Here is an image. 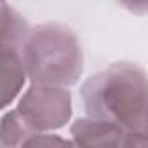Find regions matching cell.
Segmentation results:
<instances>
[{
	"instance_id": "cell-1",
	"label": "cell",
	"mask_w": 148,
	"mask_h": 148,
	"mask_svg": "<svg viewBox=\"0 0 148 148\" xmlns=\"http://www.w3.org/2000/svg\"><path fill=\"white\" fill-rule=\"evenodd\" d=\"M87 117L106 120L136 134L146 129V73L136 63H113L80 87Z\"/></svg>"
},
{
	"instance_id": "cell-2",
	"label": "cell",
	"mask_w": 148,
	"mask_h": 148,
	"mask_svg": "<svg viewBox=\"0 0 148 148\" xmlns=\"http://www.w3.org/2000/svg\"><path fill=\"white\" fill-rule=\"evenodd\" d=\"M19 54L32 84L71 87L84 73L79 37L59 23H42L30 28Z\"/></svg>"
},
{
	"instance_id": "cell-3",
	"label": "cell",
	"mask_w": 148,
	"mask_h": 148,
	"mask_svg": "<svg viewBox=\"0 0 148 148\" xmlns=\"http://www.w3.org/2000/svg\"><path fill=\"white\" fill-rule=\"evenodd\" d=\"M16 110L33 132L56 131L71 119V94L68 87L32 84L19 98Z\"/></svg>"
},
{
	"instance_id": "cell-4",
	"label": "cell",
	"mask_w": 148,
	"mask_h": 148,
	"mask_svg": "<svg viewBox=\"0 0 148 148\" xmlns=\"http://www.w3.org/2000/svg\"><path fill=\"white\" fill-rule=\"evenodd\" d=\"M73 145L80 146H120V148H145L148 145L146 134H136L122 129L117 124L98 120L92 117H80L70 127Z\"/></svg>"
},
{
	"instance_id": "cell-5",
	"label": "cell",
	"mask_w": 148,
	"mask_h": 148,
	"mask_svg": "<svg viewBox=\"0 0 148 148\" xmlns=\"http://www.w3.org/2000/svg\"><path fill=\"white\" fill-rule=\"evenodd\" d=\"M26 82V71L19 51L0 49V110L9 106Z\"/></svg>"
},
{
	"instance_id": "cell-6",
	"label": "cell",
	"mask_w": 148,
	"mask_h": 148,
	"mask_svg": "<svg viewBox=\"0 0 148 148\" xmlns=\"http://www.w3.org/2000/svg\"><path fill=\"white\" fill-rule=\"evenodd\" d=\"M28 32V21L7 0H0V49L21 51Z\"/></svg>"
},
{
	"instance_id": "cell-7",
	"label": "cell",
	"mask_w": 148,
	"mask_h": 148,
	"mask_svg": "<svg viewBox=\"0 0 148 148\" xmlns=\"http://www.w3.org/2000/svg\"><path fill=\"white\" fill-rule=\"evenodd\" d=\"M28 124L18 113V110H9L0 119V146H23L25 141L33 136Z\"/></svg>"
},
{
	"instance_id": "cell-8",
	"label": "cell",
	"mask_w": 148,
	"mask_h": 148,
	"mask_svg": "<svg viewBox=\"0 0 148 148\" xmlns=\"http://www.w3.org/2000/svg\"><path fill=\"white\" fill-rule=\"evenodd\" d=\"M73 141H66L56 134H45V132H37L30 136L23 146H47V145H71Z\"/></svg>"
}]
</instances>
